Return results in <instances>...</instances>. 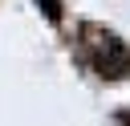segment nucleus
I'll use <instances>...</instances> for the list:
<instances>
[{
	"instance_id": "f03ea898",
	"label": "nucleus",
	"mask_w": 130,
	"mask_h": 126,
	"mask_svg": "<svg viewBox=\"0 0 130 126\" xmlns=\"http://www.w3.org/2000/svg\"><path fill=\"white\" fill-rule=\"evenodd\" d=\"M45 12H49V16L57 20V16H61V8H57V0H45Z\"/></svg>"
},
{
	"instance_id": "f257e3e1",
	"label": "nucleus",
	"mask_w": 130,
	"mask_h": 126,
	"mask_svg": "<svg viewBox=\"0 0 130 126\" xmlns=\"http://www.w3.org/2000/svg\"><path fill=\"white\" fill-rule=\"evenodd\" d=\"M130 69V53L114 41V37H106V53H102V73L106 77H122Z\"/></svg>"
}]
</instances>
